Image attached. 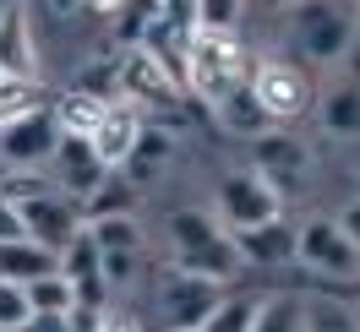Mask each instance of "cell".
I'll use <instances>...</instances> for the list:
<instances>
[{
    "label": "cell",
    "instance_id": "cell-31",
    "mask_svg": "<svg viewBox=\"0 0 360 332\" xmlns=\"http://www.w3.org/2000/svg\"><path fill=\"white\" fill-rule=\"evenodd\" d=\"M158 11H164L175 27H186V33L202 27V0H158Z\"/></svg>",
    "mask_w": 360,
    "mask_h": 332
},
{
    "label": "cell",
    "instance_id": "cell-15",
    "mask_svg": "<svg viewBox=\"0 0 360 332\" xmlns=\"http://www.w3.org/2000/svg\"><path fill=\"white\" fill-rule=\"evenodd\" d=\"M240 240V256L246 267H290L300 262V223L290 218H273L262 229H246V234H235Z\"/></svg>",
    "mask_w": 360,
    "mask_h": 332
},
{
    "label": "cell",
    "instance_id": "cell-39",
    "mask_svg": "<svg viewBox=\"0 0 360 332\" xmlns=\"http://www.w3.org/2000/svg\"><path fill=\"white\" fill-rule=\"evenodd\" d=\"M0 77H6V66H0Z\"/></svg>",
    "mask_w": 360,
    "mask_h": 332
},
{
    "label": "cell",
    "instance_id": "cell-5",
    "mask_svg": "<svg viewBox=\"0 0 360 332\" xmlns=\"http://www.w3.org/2000/svg\"><path fill=\"white\" fill-rule=\"evenodd\" d=\"M251 98L262 104L273 126H295L300 114L316 109V82L311 71L290 60V55H257V66H251Z\"/></svg>",
    "mask_w": 360,
    "mask_h": 332
},
{
    "label": "cell",
    "instance_id": "cell-41",
    "mask_svg": "<svg viewBox=\"0 0 360 332\" xmlns=\"http://www.w3.org/2000/svg\"><path fill=\"white\" fill-rule=\"evenodd\" d=\"M355 310H360V305H355Z\"/></svg>",
    "mask_w": 360,
    "mask_h": 332
},
{
    "label": "cell",
    "instance_id": "cell-18",
    "mask_svg": "<svg viewBox=\"0 0 360 332\" xmlns=\"http://www.w3.org/2000/svg\"><path fill=\"white\" fill-rule=\"evenodd\" d=\"M110 104L115 98H104V93H93V88H66V93H55V120H60L66 136H93L98 120L110 114Z\"/></svg>",
    "mask_w": 360,
    "mask_h": 332
},
{
    "label": "cell",
    "instance_id": "cell-24",
    "mask_svg": "<svg viewBox=\"0 0 360 332\" xmlns=\"http://www.w3.org/2000/svg\"><path fill=\"white\" fill-rule=\"evenodd\" d=\"M131 207H136V180L126 175V169H110V175H104V185L82 201L88 223H93V218H110V213H131Z\"/></svg>",
    "mask_w": 360,
    "mask_h": 332
},
{
    "label": "cell",
    "instance_id": "cell-8",
    "mask_svg": "<svg viewBox=\"0 0 360 332\" xmlns=\"http://www.w3.org/2000/svg\"><path fill=\"white\" fill-rule=\"evenodd\" d=\"M300 267L311 272V278H322V284H344L355 288L360 278V245L355 234L333 218H306L300 223Z\"/></svg>",
    "mask_w": 360,
    "mask_h": 332
},
{
    "label": "cell",
    "instance_id": "cell-17",
    "mask_svg": "<svg viewBox=\"0 0 360 332\" xmlns=\"http://www.w3.org/2000/svg\"><path fill=\"white\" fill-rule=\"evenodd\" d=\"M316 114H322V131L338 136V142H355L360 136V77H344L316 98Z\"/></svg>",
    "mask_w": 360,
    "mask_h": 332
},
{
    "label": "cell",
    "instance_id": "cell-25",
    "mask_svg": "<svg viewBox=\"0 0 360 332\" xmlns=\"http://www.w3.org/2000/svg\"><path fill=\"white\" fill-rule=\"evenodd\" d=\"M251 332H306V294H262Z\"/></svg>",
    "mask_w": 360,
    "mask_h": 332
},
{
    "label": "cell",
    "instance_id": "cell-32",
    "mask_svg": "<svg viewBox=\"0 0 360 332\" xmlns=\"http://www.w3.org/2000/svg\"><path fill=\"white\" fill-rule=\"evenodd\" d=\"M27 223H22V201H11L0 191V240H22Z\"/></svg>",
    "mask_w": 360,
    "mask_h": 332
},
{
    "label": "cell",
    "instance_id": "cell-37",
    "mask_svg": "<svg viewBox=\"0 0 360 332\" xmlns=\"http://www.w3.org/2000/svg\"><path fill=\"white\" fill-rule=\"evenodd\" d=\"M349 300H355V305H360V278H355V288H349Z\"/></svg>",
    "mask_w": 360,
    "mask_h": 332
},
{
    "label": "cell",
    "instance_id": "cell-34",
    "mask_svg": "<svg viewBox=\"0 0 360 332\" xmlns=\"http://www.w3.org/2000/svg\"><path fill=\"white\" fill-rule=\"evenodd\" d=\"M338 223H344V229L355 234V245H360V197H349L344 207H338Z\"/></svg>",
    "mask_w": 360,
    "mask_h": 332
},
{
    "label": "cell",
    "instance_id": "cell-6",
    "mask_svg": "<svg viewBox=\"0 0 360 332\" xmlns=\"http://www.w3.org/2000/svg\"><path fill=\"white\" fill-rule=\"evenodd\" d=\"M213 213H219V223L224 229H235V234H246V229H262V223L284 218V191L273 185L262 169H229L224 180H219V191H213Z\"/></svg>",
    "mask_w": 360,
    "mask_h": 332
},
{
    "label": "cell",
    "instance_id": "cell-22",
    "mask_svg": "<svg viewBox=\"0 0 360 332\" xmlns=\"http://www.w3.org/2000/svg\"><path fill=\"white\" fill-rule=\"evenodd\" d=\"M306 332H360V310H355V300L306 294Z\"/></svg>",
    "mask_w": 360,
    "mask_h": 332
},
{
    "label": "cell",
    "instance_id": "cell-16",
    "mask_svg": "<svg viewBox=\"0 0 360 332\" xmlns=\"http://www.w3.org/2000/svg\"><path fill=\"white\" fill-rule=\"evenodd\" d=\"M49 272H60V251H49L39 240H0V278H11V284H39Z\"/></svg>",
    "mask_w": 360,
    "mask_h": 332
},
{
    "label": "cell",
    "instance_id": "cell-11",
    "mask_svg": "<svg viewBox=\"0 0 360 332\" xmlns=\"http://www.w3.org/2000/svg\"><path fill=\"white\" fill-rule=\"evenodd\" d=\"M251 169H262V175L290 197L295 185L306 180V169H311V147H306L290 126H273V131H262L251 142Z\"/></svg>",
    "mask_w": 360,
    "mask_h": 332
},
{
    "label": "cell",
    "instance_id": "cell-4",
    "mask_svg": "<svg viewBox=\"0 0 360 332\" xmlns=\"http://www.w3.org/2000/svg\"><path fill=\"white\" fill-rule=\"evenodd\" d=\"M219 300H224V284L197 278V272H186V267H175V262L153 278V321H158V332L207 327V316L219 310Z\"/></svg>",
    "mask_w": 360,
    "mask_h": 332
},
{
    "label": "cell",
    "instance_id": "cell-33",
    "mask_svg": "<svg viewBox=\"0 0 360 332\" xmlns=\"http://www.w3.org/2000/svg\"><path fill=\"white\" fill-rule=\"evenodd\" d=\"M98 332H142V321H136V316H126V310H110V316L98 321Z\"/></svg>",
    "mask_w": 360,
    "mask_h": 332
},
{
    "label": "cell",
    "instance_id": "cell-30",
    "mask_svg": "<svg viewBox=\"0 0 360 332\" xmlns=\"http://www.w3.org/2000/svg\"><path fill=\"white\" fill-rule=\"evenodd\" d=\"M251 0H202V27H240Z\"/></svg>",
    "mask_w": 360,
    "mask_h": 332
},
{
    "label": "cell",
    "instance_id": "cell-3",
    "mask_svg": "<svg viewBox=\"0 0 360 332\" xmlns=\"http://www.w3.org/2000/svg\"><path fill=\"white\" fill-rule=\"evenodd\" d=\"M169 262L186 267V272H197V278H213V284H235L240 272H246V256H240V240H235V229L219 223L213 207H180L175 218H169Z\"/></svg>",
    "mask_w": 360,
    "mask_h": 332
},
{
    "label": "cell",
    "instance_id": "cell-2",
    "mask_svg": "<svg viewBox=\"0 0 360 332\" xmlns=\"http://www.w3.org/2000/svg\"><path fill=\"white\" fill-rule=\"evenodd\" d=\"M278 22H284V39H290L300 66H316V71L349 66L355 39H360V17L344 0H300Z\"/></svg>",
    "mask_w": 360,
    "mask_h": 332
},
{
    "label": "cell",
    "instance_id": "cell-38",
    "mask_svg": "<svg viewBox=\"0 0 360 332\" xmlns=\"http://www.w3.org/2000/svg\"><path fill=\"white\" fill-rule=\"evenodd\" d=\"M355 17H360V0H355Z\"/></svg>",
    "mask_w": 360,
    "mask_h": 332
},
{
    "label": "cell",
    "instance_id": "cell-1",
    "mask_svg": "<svg viewBox=\"0 0 360 332\" xmlns=\"http://www.w3.org/2000/svg\"><path fill=\"white\" fill-rule=\"evenodd\" d=\"M251 66H257V55L240 27H197L191 60H186V98H197L213 114L224 98H235L251 82Z\"/></svg>",
    "mask_w": 360,
    "mask_h": 332
},
{
    "label": "cell",
    "instance_id": "cell-14",
    "mask_svg": "<svg viewBox=\"0 0 360 332\" xmlns=\"http://www.w3.org/2000/svg\"><path fill=\"white\" fill-rule=\"evenodd\" d=\"M142 131H148V114L136 109V104H126V98H115L110 114L98 120V131H93L88 142H93V153L104 158L110 169H126L131 153H136V142H142Z\"/></svg>",
    "mask_w": 360,
    "mask_h": 332
},
{
    "label": "cell",
    "instance_id": "cell-19",
    "mask_svg": "<svg viewBox=\"0 0 360 332\" xmlns=\"http://www.w3.org/2000/svg\"><path fill=\"white\" fill-rule=\"evenodd\" d=\"M213 120H219V126H224L229 136H246V142H257L262 131H273V120L262 114V104L251 98V82H246L240 93H235V98H224V104L213 109Z\"/></svg>",
    "mask_w": 360,
    "mask_h": 332
},
{
    "label": "cell",
    "instance_id": "cell-7",
    "mask_svg": "<svg viewBox=\"0 0 360 332\" xmlns=\"http://www.w3.org/2000/svg\"><path fill=\"white\" fill-rule=\"evenodd\" d=\"M115 98H126V104H136V109H180V98H186V88H180V77L164 60H158L153 49L142 44H126L120 55H115Z\"/></svg>",
    "mask_w": 360,
    "mask_h": 332
},
{
    "label": "cell",
    "instance_id": "cell-13",
    "mask_svg": "<svg viewBox=\"0 0 360 332\" xmlns=\"http://www.w3.org/2000/svg\"><path fill=\"white\" fill-rule=\"evenodd\" d=\"M0 66L6 77H39L44 82V60H39V22L27 11V0H17L0 17Z\"/></svg>",
    "mask_w": 360,
    "mask_h": 332
},
{
    "label": "cell",
    "instance_id": "cell-10",
    "mask_svg": "<svg viewBox=\"0 0 360 332\" xmlns=\"http://www.w3.org/2000/svg\"><path fill=\"white\" fill-rule=\"evenodd\" d=\"M22 223H27V240L49 245V251H66V245L88 229V213H82L77 197H66L60 185H49V191L22 201Z\"/></svg>",
    "mask_w": 360,
    "mask_h": 332
},
{
    "label": "cell",
    "instance_id": "cell-23",
    "mask_svg": "<svg viewBox=\"0 0 360 332\" xmlns=\"http://www.w3.org/2000/svg\"><path fill=\"white\" fill-rule=\"evenodd\" d=\"M27 300H33V316L66 321L71 310H77V288H71L66 272H49V278H39V284H27Z\"/></svg>",
    "mask_w": 360,
    "mask_h": 332
},
{
    "label": "cell",
    "instance_id": "cell-21",
    "mask_svg": "<svg viewBox=\"0 0 360 332\" xmlns=\"http://www.w3.org/2000/svg\"><path fill=\"white\" fill-rule=\"evenodd\" d=\"M49 104V88L39 77H0V126H11V120H22V114L44 109Z\"/></svg>",
    "mask_w": 360,
    "mask_h": 332
},
{
    "label": "cell",
    "instance_id": "cell-35",
    "mask_svg": "<svg viewBox=\"0 0 360 332\" xmlns=\"http://www.w3.org/2000/svg\"><path fill=\"white\" fill-rule=\"evenodd\" d=\"M251 6H257V11H273V17H284V11H295L300 0H251Z\"/></svg>",
    "mask_w": 360,
    "mask_h": 332
},
{
    "label": "cell",
    "instance_id": "cell-20",
    "mask_svg": "<svg viewBox=\"0 0 360 332\" xmlns=\"http://www.w3.org/2000/svg\"><path fill=\"white\" fill-rule=\"evenodd\" d=\"M88 234L98 240L104 256H142V223L136 213H110V218H93Z\"/></svg>",
    "mask_w": 360,
    "mask_h": 332
},
{
    "label": "cell",
    "instance_id": "cell-29",
    "mask_svg": "<svg viewBox=\"0 0 360 332\" xmlns=\"http://www.w3.org/2000/svg\"><path fill=\"white\" fill-rule=\"evenodd\" d=\"M27 11H33L39 27H66L71 17H82L88 6H82V0H27Z\"/></svg>",
    "mask_w": 360,
    "mask_h": 332
},
{
    "label": "cell",
    "instance_id": "cell-12",
    "mask_svg": "<svg viewBox=\"0 0 360 332\" xmlns=\"http://www.w3.org/2000/svg\"><path fill=\"white\" fill-rule=\"evenodd\" d=\"M104 175H110V164L93 153L88 136H60V147H55V158H49V180L66 191V197L88 201L98 185H104Z\"/></svg>",
    "mask_w": 360,
    "mask_h": 332
},
{
    "label": "cell",
    "instance_id": "cell-26",
    "mask_svg": "<svg viewBox=\"0 0 360 332\" xmlns=\"http://www.w3.org/2000/svg\"><path fill=\"white\" fill-rule=\"evenodd\" d=\"M169 153H175V136L158 131V126H148V131H142V142H136V153H131V164H126V175L142 185V180H153L158 169L169 164Z\"/></svg>",
    "mask_w": 360,
    "mask_h": 332
},
{
    "label": "cell",
    "instance_id": "cell-28",
    "mask_svg": "<svg viewBox=\"0 0 360 332\" xmlns=\"http://www.w3.org/2000/svg\"><path fill=\"white\" fill-rule=\"evenodd\" d=\"M33 321V300H27L22 284H11V278H0V332H17Z\"/></svg>",
    "mask_w": 360,
    "mask_h": 332
},
{
    "label": "cell",
    "instance_id": "cell-27",
    "mask_svg": "<svg viewBox=\"0 0 360 332\" xmlns=\"http://www.w3.org/2000/svg\"><path fill=\"white\" fill-rule=\"evenodd\" d=\"M257 310H262V294H224L202 332H251L257 327Z\"/></svg>",
    "mask_w": 360,
    "mask_h": 332
},
{
    "label": "cell",
    "instance_id": "cell-36",
    "mask_svg": "<svg viewBox=\"0 0 360 332\" xmlns=\"http://www.w3.org/2000/svg\"><path fill=\"white\" fill-rule=\"evenodd\" d=\"M82 6H88L93 17H115V11H120V6H126V0H82Z\"/></svg>",
    "mask_w": 360,
    "mask_h": 332
},
{
    "label": "cell",
    "instance_id": "cell-9",
    "mask_svg": "<svg viewBox=\"0 0 360 332\" xmlns=\"http://www.w3.org/2000/svg\"><path fill=\"white\" fill-rule=\"evenodd\" d=\"M60 120H55V98H49L44 109L22 114V120H11V126H0V164L6 169H49V158L60 147Z\"/></svg>",
    "mask_w": 360,
    "mask_h": 332
},
{
    "label": "cell",
    "instance_id": "cell-40",
    "mask_svg": "<svg viewBox=\"0 0 360 332\" xmlns=\"http://www.w3.org/2000/svg\"><path fill=\"white\" fill-rule=\"evenodd\" d=\"M197 332H202V327H197Z\"/></svg>",
    "mask_w": 360,
    "mask_h": 332
}]
</instances>
